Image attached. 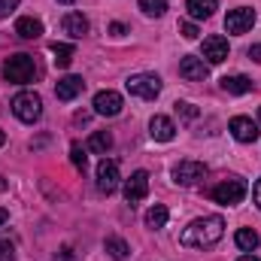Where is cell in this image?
<instances>
[{"label":"cell","mask_w":261,"mask_h":261,"mask_svg":"<svg viewBox=\"0 0 261 261\" xmlns=\"http://www.w3.org/2000/svg\"><path fill=\"white\" fill-rule=\"evenodd\" d=\"M167 219H170V213H167V206H164V203H155V206L146 213V225H149V228H155V231H158V228H164V225H167Z\"/></svg>","instance_id":"cell-23"},{"label":"cell","mask_w":261,"mask_h":261,"mask_svg":"<svg viewBox=\"0 0 261 261\" xmlns=\"http://www.w3.org/2000/svg\"><path fill=\"white\" fill-rule=\"evenodd\" d=\"M170 176H173V182L176 186H197L203 176H206V164H200V161H192V158H186V161H179V164H173V170H170Z\"/></svg>","instance_id":"cell-6"},{"label":"cell","mask_w":261,"mask_h":261,"mask_svg":"<svg viewBox=\"0 0 261 261\" xmlns=\"http://www.w3.org/2000/svg\"><path fill=\"white\" fill-rule=\"evenodd\" d=\"M3 76H6V82L28 85V82H34V76H37V64H34V58H31V55H24V52L9 55V58H6V64H3Z\"/></svg>","instance_id":"cell-2"},{"label":"cell","mask_w":261,"mask_h":261,"mask_svg":"<svg viewBox=\"0 0 261 261\" xmlns=\"http://www.w3.org/2000/svg\"><path fill=\"white\" fill-rule=\"evenodd\" d=\"M0 261H15V246L9 240H0Z\"/></svg>","instance_id":"cell-28"},{"label":"cell","mask_w":261,"mask_h":261,"mask_svg":"<svg viewBox=\"0 0 261 261\" xmlns=\"http://www.w3.org/2000/svg\"><path fill=\"white\" fill-rule=\"evenodd\" d=\"M252 200H255V206L261 210V179L255 182V186H252Z\"/></svg>","instance_id":"cell-33"},{"label":"cell","mask_w":261,"mask_h":261,"mask_svg":"<svg viewBox=\"0 0 261 261\" xmlns=\"http://www.w3.org/2000/svg\"><path fill=\"white\" fill-rule=\"evenodd\" d=\"M15 34H18L21 40H37V37H43V21L34 18V15H21V18L15 21Z\"/></svg>","instance_id":"cell-16"},{"label":"cell","mask_w":261,"mask_h":261,"mask_svg":"<svg viewBox=\"0 0 261 261\" xmlns=\"http://www.w3.org/2000/svg\"><path fill=\"white\" fill-rule=\"evenodd\" d=\"M6 222H9V213H6V210H0V225H6Z\"/></svg>","instance_id":"cell-34"},{"label":"cell","mask_w":261,"mask_h":261,"mask_svg":"<svg viewBox=\"0 0 261 261\" xmlns=\"http://www.w3.org/2000/svg\"><path fill=\"white\" fill-rule=\"evenodd\" d=\"M228 130H231V137L237 143H255L258 140V125L252 119H246V116H234L228 122Z\"/></svg>","instance_id":"cell-11"},{"label":"cell","mask_w":261,"mask_h":261,"mask_svg":"<svg viewBox=\"0 0 261 261\" xmlns=\"http://www.w3.org/2000/svg\"><path fill=\"white\" fill-rule=\"evenodd\" d=\"M94 179H97V192H100V195H113V192L119 189V161L103 158V161L97 164Z\"/></svg>","instance_id":"cell-7"},{"label":"cell","mask_w":261,"mask_h":261,"mask_svg":"<svg viewBox=\"0 0 261 261\" xmlns=\"http://www.w3.org/2000/svg\"><path fill=\"white\" fill-rule=\"evenodd\" d=\"M246 179L243 176H228V179H222L213 192H210V197L216 200V203H222V206H237L243 197H246Z\"/></svg>","instance_id":"cell-4"},{"label":"cell","mask_w":261,"mask_h":261,"mask_svg":"<svg viewBox=\"0 0 261 261\" xmlns=\"http://www.w3.org/2000/svg\"><path fill=\"white\" fill-rule=\"evenodd\" d=\"M149 195V173L146 170H134L130 179H125V200L128 203H140Z\"/></svg>","instance_id":"cell-10"},{"label":"cell","mask_w":261,"mask_h":261,"mask_svg":"<svg viewBox=\"0 0 261 261\" xmlns=\"http://www.w3.org/2000/svg\"><path fill=\"white\" fill-rule=\"evenodd\" d=\"M203 58H206V64H222L228 58V40L219 37V34L206 37L203 40Z\"/></svg>","instance_id":"cell-13"},{"label":"cell","mask_w":261,"mask_h":261,"mask_svg":"<svg viewBox=\"0 0 261 261\" xmlns=\"http://www.w3.org/2000/svg\"><path fill=\"white\" fill-rule=\"evenodd\" d=\"M237 261H258V258H255V255L249 252V255H240V258H237Z\"/></svg>","instance_id":"cell-35"},{"label":"cell","mask_w":261,"mask_h":261,"mask_svg":"<svg viewBox=\"0 0 261 261\" xmlns=\"http://www.w3.org/2000/svg\"><path fill=\"white\" fill-rule=\"evenodd\" d=\"M255 24V9L252 6H237L225 15V31L228 34H246Z\"/></svg>","instance_id":"cell-8"},{"label":"cell","mask_w":261,"mask_h":261,"mask_svg":"<svg viewBox=\"0 0 261 261\" xmlns=\"http://www.w3.org/2000/svg\"><path fill=\"white\" fill-rule=\"evenodd\" d=\"M70 161H73V167L85 170V149H82L79 143H73V146H70Z\"/></svg>","instance_id":"cell-26"},{"label":"cell","mask_w":261,"mask_h":261,"mask_svg":"<svg viewBox=\"0 0 261 261\" xmlns=\"http://www.w3.org/2000/svg\"><path fill=\"white\" fill-rule=\"evenodd\" d=\"M249 58H252L255 64H261V43H255V46H249Z\"/></svg>","instance_id":"cell-32"},{"label":"cell","mask_w":261,"mask_h":261,"mask_svg":"<svg viewBox=\"0 0 261 261\" xmlns=\"http://www.w3.org/2000/svg\"><path fill=\"white\" fill-rule=\"evenodd\" d=\"M94 113L97 116H107V119H113V116H119L122 113V107H125V100H122V94L119 91H113V88H107V91H97L94 94Z\"/></svg>","instance_id":"cell-9"},{"label":"cell","mask_w":261,"mask_h":261,"mask_svg":"<svg viewBox=\"0 0 261 261\" xmlns=\"http://www.w3.org/2000/svg\"><path fill=\"white\" fill-rule=\"evenodd\" d=\"M149 134H152V140H158V143H170V140L176 137V125H173V119H167V116H155V119L149 122Z\"/></svg>","instance_id":"cell-15"},{"label":"cell","mask_w":261,"mask_h":261,"mask_svg":"<svg viewBox=\"0 0 261 261\" xmlns=\"http://www.w3.org/2000/svg\"><path fill=\"white\" fill-rule=\"evenodd\" d=\"M234 243H237V249H243V252H255V249H258V234H255L252 228H240V231L234 234Z\"/></svg>","instance_id":"cell-22"},{"label":"cell","mask_w":261,"mask_h":261,"mask_svg":"<svg viewBox=\"0 0 261 261\" xmlns=\"http://www.w3.org/2000/svg\"><path fill=\"white\" fill-rule=\"evenodd\" d=\"M179 31H182V37H186V40H197V34H200L195 21H182V24H179Z\"/></svg>","instance_id":"cell-29"},{"label":"cell","mask_w":261,"mask_h":261,"mask_svg":"<svg viewBox=\"0 0 261 261\" xmlns=\"http://www.w3.org/2000/svg\"><path fill=\"white\" fill-rule=\"evenodd\" d=\"M222 234H225V219L222 216H203V219H195L179 234V243L186 249H210L222 240Z\"/></svg>","instance_id":"cell-1"},{"label":"cell","mask_w":261,"mask_h":261,"mask_svg":"<svg viewBox=\"0 0 261 261\" xmlns=\"http://www.w3.org/2000/svg\"><path fill=\"white\" fill-rule=\"evenodd\" d=\"M85 91V82H82V76H64V79H58V85H55V94H58V100H76L79 94Z\"/></svg>","instance_id":"cell-14"},{"label":"cell","mask_w":261,"mask_h":261,"mask_svg":"<svg viewBox=\"0 0 261 261\" xmlns=\"http://www.w3.org/2000/svg\"><path fill=\"white\" fill-rule=\"evenodd\" d=\"M18 3L21 0H0V18H6L12 9H18Z\"/></svg>","instance_id":"cell-30"},{"label":"cell","mask_w":261,"mask_h":261,"mask_svg":"<svg viewBox=\"0 0 261 261\" xmlns=\"http://www.w3.org/2000/svg\"><path fill=\"white\" fill-rule=\"evenodd\" d=\"M3 143H6V134H3V130H0V146H3Z\"/></svg>","instance_id":"cell-36"},{"label":"cell","mask_w":261,"mask_h":261,"mask_svg":"<svg viewBox=\"0 0 261 261\" xmlns=\"http://www.w3.org/2000/svg\"><path fill=\"white\" fill-rule=\"evenodd\" d=\"M12 113H15L18 122L34 125V122H40V116H43V97H40L37 91H18V94L12 97Z\"/></svg>","instance_id":"cell-3"},{"label":"cell","mask_w":261,"mask_h":261,"mask_svg":"<svg viewBox=\"0 0 261 261\" xmlns=\"http://www.w3.org/2000/svg\"><path fill=\"white\" fill-rule=\"evenodd\" d=\"M58 3H73V0H58Z\"/></svg>","instance_id":"cell-38"},{"label":"cell","mask_w":261,"mask_h":261,"mask_svg":"<svg viewBox=\"0 0 261 261\" xmlns=\"http://www.w3.org/2000/svg\"><path fill=\"white\" fill-rule=\"evenodd\" d=\"M103 249H107L110 258H116V261H125L130 255V246L122 237H107V240H103Z\"/></svg>","instance_id":"cell-20"},{"label":"cell","mask_w":261,"mask_h":261,"mask_svg":"<svg viewBox=\"0 0 261 261\" xmlns=\"http://www.w3.org/2000/svg\"><path fill=\"white\" fill-rule=\"evenodd\" d=\"M179 76L189 79V82H203V79L210 76V67H206L203 58H197V55H186V58L179 61Z\"/></svg>","instance_id":"cell-12"},{"label":"cell","mask_w":261,"mask_h":261,"mask_svg":"<svg viewBox=\"0 0 261 261\" xmlns=\"http://www.w3.org/2000/svg\"><path fill=\"white\" fill-rule=\"evenodd\" d=\"M110 146H113V137L107 134V130H94L91 137H88V152H97V155H107L110 152Z\"/></svg>","instance_id":"cell-21"},{"label":"cell","mask_w":261,"mask_h":261,"mask_svg":"<svg viewBox=\"0 0 261 261\" xmlns=\"http://www.w3.org/2000/svg\"><path fill=\"white\" fill-rule=\"evenodd\" d=\"M140 9L149 15V18H158L167 12V0H140Z\"/></svg>","instance_id":"cell-25"},{"label":"cell","mask_w":261,"mask_h":261,"mask_svg":"<svg viewBox=\"0 0 261 261\" xmlns=\"http://www.w3.org/2000/svg\"><path fill=\"white\" fill-rule=\"evenodd\" d=\"M258 122H261V110H258Z\"/></svg>","instance_id":"cell-39"},{"label":"cell","mask_w":261,"mask_h":261,"mask_svg":"<svg viewBox=\"0 0 261 261\" xmlns=\"http://www.w3.org/2000/svg\"><path fill=\"white\" fill-rule=\"evenodd\" d=\"M110 34H113V37H125V34H128V28L116 21V24H110Z\"/></svg>","instance_id":"cell-31"},{"label":"cell","mask_w":261,"mask_h":261,"mask_svg":"<svg viewBox=\"0 0 261 261\" xmlns=\"http://www.w3.org/2000/svg\"><path fill=\"white\" fill-rule=\"evenodd\" d=\"M125 85L134 97H143V100H155L161 94V79L155 73H134Z\"/></svg>","instance_id":"cell-5"},{"label":"cell","mask_w":261,"mask_h":261,"mask_svg":"<svg viewBox=\"0 0 261 261\" xmlns=\"http://www.w3.org/2000/svg\"><path fill=\"white\" fill-rule=\"evenodd\" d=\"M216 6H219V0H189L186 3V9H189V15L192 18H210L213 12H216Z\"/></svg>","instance_id":"cell-19"},{"label":"cell","mask_w":261,"mask_h":261,"mask_svg":"<svg viewBox=\"0 0 261 261\" xmlns=\"http://www.w3.org/2000/svg\"><path fill=\"white\" fill-rule=\"evenodd\" d=\"M3 189H6V182H3V179H0V192H3Z\"/></svg>","instance_id":"cell-37"},{"label":"cell","mask_w":261,"mask_h":261,"mask_svg":"<svg viewBox=\"0 0 261 261\" xmlns=\"http://www.w3.org/2000/svg\"><path fill=\"white\" fill-rule=\"evenodd\" d=\"M61 24H64V34H70L73 40H82V37L88 34V18H85L82 12H67Z\"/></svg>","instance_id":"cell-17"},{"label":"cell","mask_w":261,"mask_h":261,"mask_svg":"<svg viewBox=\"0 0 261 261\" xmlns=\"http://www.w3.org/2000/svg\"><path fill=\"white\" fill-rule=\"evenodd\" d=\"M222 88H225L228 94H246V91H252V79L243 76V73H237V76H225V79H222Z\"/></svg>","instance_id":"cell-18"},{"label":"cell","mask_w":261,"mask_h":261,"mask_svg":"<svg viewBox=\"0 0 261 261\" xmlns=\"http://www.w3.org/2000/svg\"><path fill=\"white\" fill-rule=\"evenodd\" d=\"M176 113H179V116H182L186 122H195L197 116H200V113H197V107H195V103H186V100H182V103H176Z\"/></svg>","instance_id":"cell-27"},{"label":"cell","mask_w":261,"mask_h":261,"mask_svg":"<svg viewBox=\"0 0 261 261\" xmlns=\"http://www.w3.org/2000/svg\"><path fill=\"white\" fill-rule=\"evenodd\" d=\"M52 55H55V64L58 67H70L73 55H76V49L67 46V43H55V46H52Z\"/></svg>","instance_id":"cell-24"}]
</instances>
